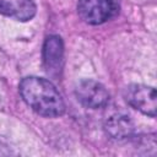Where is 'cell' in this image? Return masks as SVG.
<instances>
[{
    "instance_id": "cell-6",
    "label": "cell",
    "mask_w": 157,
    "mask_h": 157,
    "mask_svg": "<svg viewBox=\"0 0 157 157\" xmlns=\"http://www.w3.org/2000/svg\"><path fill=\"white\" fill-rule=\"evenodd\" d=\"M104 130L110 139L125 140L134 135V123L125 113H114L104 121Z\"/></svg>"
},
{
    "instance_id": "cell-4",
    "label": "cell",
    "mask_w": 157,
    "mask_h": 157,
    "mask_svg": "<svg viewBox=\"0 0 157 157\" xmlns=\"http://www.w3.org/2000/svg\"><path fill=\"white\" fill-rule=\"evenodd\" d=\"M75 96L77 101L91 109H97L107 105L109 93L105 87L94 80H82L75 87Z\"/></svg>"
},
{
    "instance_id": "cell-7",
    "label": "cell",
    "mask_w": 157,
    "mask_h": 157,
    "mask_svg": "<svg viewBox=\"0 0 157 157\" xmlns=\"http://www.w3.org/2000/svg\"><path fill=\"white\" fill-rule=\"evenodd\" d=\"M37 11L34 0H0V13L17 21H29Z\"/></svg>"
},
{
    "instance_id": "cell-1",
    "label": "cell",
    "mask_w": 157,
    "mask_h": 157,
    "mask_svg": "<svg viewBox=\"0 0 157 157\" xmlns=\"http://www.w3.org/2000/svg\"><path fill=\"white\" fill-rule=\"evenodd\" d=\"M20 94L26 104L37 114L56 118L64 114L65 103L55 86L42 77H25L18 86Z\"/></svg>"
},
{
    "instance_id": "cell-5",
    "label": "cell",
    "mask_w": 157,
    "mask_h": 157,
    "mask_svg": "<svg viewBox=\"0 0 157 157\" xmlns=\"http://www.w3.org/2000/svg\"><path fill=\"white\" fill-rule=\"evenodd\" d=\"M64 45L59 36H49L43 45V64L47 74L52 77H58L63 69Z\"/></svg>"
},
{
    "instance_id": "cell-3",
    "label": "cell",
    "mask_w": 157,
    "mask_h": 157,
    "mask_svg": "<svg viewBox=\"0 0 157 157\" xmlns=\"http://www.w3.org/2000/svg\"><path fill=\"white\" fill-rule=\"evenodd\" d=\"M124 98L129 105L139 112L155 118L157 109V94L156 90L151 86L132 83L124 90Z\"/></svg>"
},
{
    "instance_id": "cell-2",
    "label": "cell",
    "mask_w": 157,
    "mask_h": 157,
    "mask_svg": "<svg viewBox=\"0 0 157 157\" xmlns=\"http://www.w3.org/2000/svg\"><path fill=\"white\" fill-rule=\"evenodd\" d=\"M118 0H78L77 12L90 25H101L118 12Z\"/></svg>"
}]
</instances>
